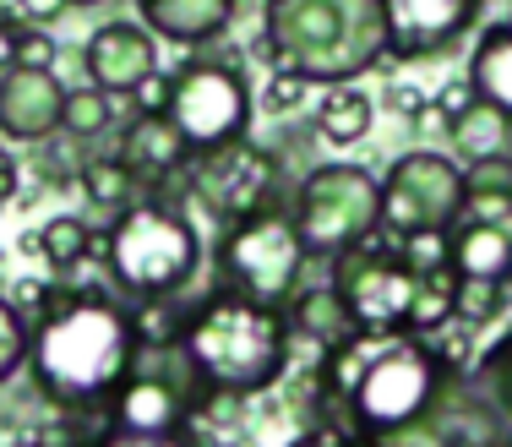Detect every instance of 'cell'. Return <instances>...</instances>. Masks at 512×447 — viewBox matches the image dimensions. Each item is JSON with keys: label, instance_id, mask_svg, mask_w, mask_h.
I'll return each mask as SVG.
<instances>
[{"label": "cell", "instance_id": "obj_1", "mask_svg": "<svg viewBox=\"0 0 512 447\" xmlns=\"http://www.w3.org/2000/svg\"><path fill=\"white\" fill-rule=\"evenodd\" d=\"M137 360V322L104 295H71L44 311L28 366L55 404H104Z\"/></svg>", "mask_w": 512, "mask_h": 447}, {"label": "cell", "instance_id": "obj_2", "mask_svg": "<svg viewBox=\"0 0 512 447\" xmlns=\"http://www.w3.org/2000/svg\"><path fill=\"white\" fill-rule=\"evenodd\" d=\"M262 39L278 66L306 82H355L387 60L382 0H267Z\"/></svg>", "mask_w": 512, "mask_h": 447}, {"label": "cell", "instance_id": "obj_3", "mask_svg": "<svg viewBox=\"0 0 512 447\" xmlns=\"http://www.w3.org/2000/svg\"><path fill=\"white\" fill-rule=\"evenodd\" d=\"M180 349H186L191 371L207 393L224 398L267 393L289 366V322L278 306L224 289L218 300H207L186 317Z\"/></svg>", "mask_w": 512, "mask_h": 447}, {"label": "cell", "instance_id": "obj_4", "mask_svg": "<svg viewBox=\"0 0 512 447\" xmlns=\"http://www.w3.org/2000/svg\"><path fill=\"white\" fill-rule=\"evenodd\" d=\"M109 273L126 295L137 300H169L180 295L202 268V235L175 202H131L120 208V219L109 224L104 240Z\"/></svg>", "mask_w": 512, "mask_h": 447}, {"label": "cell", "instance_id": "obj_5", "mask_svg": "<svg viewBox=\"0 0 512 447\" xmlns=\"http://www.w3.org/2000/svg\"><path fill=\"white\" fill-rule=\"evenodd\" d=\"M447 388L453 382H447V366L436 349L414 344L409 333H376L355 388L344 393V415L355 437H376L387 426H404V420L442 409Z\"/></svg>", "mask_w": 512, "mask_h": 447}, {"label": "cell", "instance_id": "obj_6", "mask_svg": "<svg viewBox=\"0 0 512 447\" xmlns=\"http://www.w3.org/2000/svg\"><path fill=\"white\" fill-rule=\"evenodd\" d=\"M289 219L311 262H333L382 229V180L360 164H316L289 197Z\"/></svg>", "mask_w": 512, "mask_h": 447}, {"label": "cell", "instance_id": "obj_7", "mask_svg": "<svg viewBox=\"0 0 512 447\" xmlns=\"http://www.w3.org/2000/svg\"><path fill=\"white\" fill-rule=\"evenodd\" d=\"M306 246H300V229L289 219V208H256L240 213L229 224L224 246H218V268H224V284L246 300H262V306H289L300 289V273H306Z\"/></svg>", "mask_w": 512, "mask_h": 447}, {"label": "cell", "instance_id": "obj_8", "mask_svg": "<svg viewBox=\"0 0 512 447\" xmlns=\"http://www.w3.org/2000/svg\"><path fill=\"white\" fill-rule=\"evenodd\" d=\"M169 120L186 137L191 159L224 153L251 137V88L224 60H191L169 82Z\"/></svg>", "mask_w": 512, "mask_h": 447}, {"label": "cell", "instance_id": "obj_9", "mask_svg": "<svg viewBox=\"0 0 512 447\" xmlns=\"http://www.w3.org/2000/svg\"><path fill=\"white\" fill-rule=\"evenodd\" d=\"M469 202V180L447 153L414 148L382 180V229L414 235V229H453Z\"/></svg>", "mask_w": 512, "mask_h": 447}, {"label": "cell", "instance_id": "obj_10", "mask_svg": "<svg viewBox=\"0 0 512 447\" xmlns=\"http://www.w3.org/2000/svg\"><path fill=\"white\" fill-rule=\"evenodd\" d=\"M414 284H420V273L398 251H382L371 240L344 251V257H333V289L344 295L349 317H355V333H404L409 306H414Z\"/></svg>", "mask_w": 512, "mask_h": 447}, {"label": "cell", "instance_id": "obj_11", "mask_svg": "<svg viewBox=\"0 0 512 447\" xmlns=\"http://www.w3.org/2000/svg\"><path fill=\"white\" fill-rule=\"evenodd\" d=\"M202 382H169L153 371V360H131L126 382H120L115 393H109V415H115V426L126 431V437H175L180 426H186L191 415V393H197Z\"/></svg>", "mask_w": 512, "mask_h": 447}, {"label": "cell", "instance_id": "obj_12", "mask_svg": "<svg viewBox=\"0 0 512 447\" xmlns=\"http://www.w3.org/2000/svg\"><path fill=\"white\" fill-rule=\"evenodd\" d=\"M387 6V55L420 60L453 50L474 28L485 0H382Z\"/></svg>", "mask_w": 512, "mask_h": 447}, {"label": "cell", "instance_id": "obj_13", "mask_svg": "<svg viewBox=\"0 0 512 447\" xmlns=\"http://www.w3.org/2000/svg\"><path fill=\"white\" fill-rule=\"evenodd\" d=\"M66 115V82L39 66H6L0 71V131L17 142H50L60 137Z\"/></svg>", "mask_w": 512, "mask_h": 447}, {"label": "cell", "instance_id": "obj_14", "mask_svg": "<svg viewBox=\"0 0 512 447\" xmlns=\"http://www.w3.org/2000/svg\"><path fill=\"white\" fill-rule=\"evenodd\" d=\"M82 71H88L93 88L126 99L142 77H153V71H158V39H153V28H148V22H126V17L104 22V28L88 39V50H82Z\"/></svg>", "mask_w": 512, "mask_h": 447}, {"label": "cell", "instance_id": "obj_15", "mask_svg": "<svg viewBox=\"0 0 512 447\" xmlns=\"http://www.w3.org/2000/svg\"><path fill=\"white\" fill-rule=\"evenodd\" d=\"M278 164L273 153L251 148V142H235V148L224 153H207L202 169H197V186L213 197L218 213H229V219H240V213H256L267 208V186L278 180Z\"/></svg>", "mask_w": 512, "mask_h": 447}, {"label": "cell", "instance_id": "obj_16", "mask_svg": "<svg viewBox=\"0 0 512 447\" xmlns=\"http://www.w3.org/2000/svg\"><path fill=\"white\" fill-rule=\"evenodd\" d=\"M120 164L137 175V186H164L175 169L191 164V148L169 115H137L120 137Z\"/></svg>", "mask_w": 512, "mask_h": 447}, {"label": "cell", "instance_id": "obj_17", "mask_svg": "<svg viewBox=\"0 0 512 447\" xmlns=\"http://www.w3.org/2000/svg\"><path fill=\"white\" fill-rule=\"evenodd\" d=\"M453 273L458 279H512V229L491 219H463L453 224Z\"/></svg>", "mask_w": 512, "mask_h": 447}, {"label": "cell", "instance_id": "obj_18", "mask_svg": "<svg viewBox=\"0 0 512 447\" xmlns=\"http://www.w3.org/2000/svg\"><path fill=\"white\" fill-rule=\"evenodd\" d=\"M240 0H148L142 22L153 28V39L169 44H207L229 28Z\"/></svg>", "mask_w": 512, "mask_h": 447}, {"label": "cell", "instance_id": "obj_19", "mask_svg": "<svg viewBox=\"0 0 512 447\" xmlns=\"http://www.w3.org/2000/svg\"><path fill=\"white\" fill-rule=\"evenodd\" d=\"M469 88L474 99L512 115V22H496V28L480 33V44L469 55Z\"/></svg>", "mask_w": 512, "mask_h": 447}, {"label": "cell", "instance_id": "obj_20", "mask_svg": "<svg viewBox=\"0 0 512 447\" xmlns=\"http://www.w3.org/2000/svg\"><path fill=\"white\" fill-rule=\"evenodd\" d=\"M447 131H453V142H458V153L463 159H491V153H512V115H502L496 104H485V99H474L463 115L447 120Z\"/></svg>", "mask_w": 512, "mask_h": 447}, {"label": "cell", "instance_id": "obj_21", "mask_svg": "<svg viewBox=\"0 0 512 447\" xmlns=\"http://www.w3.org/2000/svg\"><path fill=\"white\" fill-rule=\"evenodd\" d=\"M365 131H371V99L349 82H333L322 110H316V137L333 148H355V142H365Z\"/></svg>", "mask_w": 512, "mask_h": 447}, {"label": "cell", "instance_id": "obj_22", "mask_svg": "<svg viewBox=\"0 0 512 447\" xmlns=\"http://www.w3.org/2000/svg\"><path fill=\"white\" fill-rule=\"evenodd\" d=\"M295 328L316 344H338V338L355 333V317H349L344 295L333 284H322V289H295Z\"/></svg>", "mask_w": 512, "mask_h": 447}, {"label": "cell", "instance_id": "obj_23", "mask_svg": "<svg viewBox=\"0 0 512 447\" xmlns=\"http://www.w3.org/2000/svg\"><path fill=\"white\" fill-rule=\"evenodd\" d=\"M109 126H115V93L93 88V82H82V88H66L60 137H71V142H99V137H109Z\"/></svg>", "mask_w": 512, "mask_h": 447}, {"label": "cell", "instance_id": "obj_24", "mask_svg": "<svg viewBox=\"0 0 512 447\" xmlns=\"http://www.w3.org/2000/svg\"><path fill=\"white\" fill-rule=\"evenodd\" d=\"M453 300H458V273H453V268L420 273V284H414V306H409V328H404V333H442L447 322H453Z\"/></svg>", "mask_w": 512, "mask_h": 447}, {"label": "cell", "instance_id": "obj_25", "mask_svg": "<svg viewBox=\"0 0 512 447\" xmlns=\"http://www.w3.org/2000/svg\"><path fill=\"white\" fill-rule=\"evenodd\" d=\"M28 246L33 251H44V257L55 262V268H77L82 257H88V246H93V229L77 219V213H55L50 224L39 229V235H28Z\"/></svg>", "mask_w": 512, "mask_h": 447}, {"label": "cell", "instance_id": "obj_26", "mask_svg": "<svg viewBox=\"0 0 512 447\" xmlns=\"http://www.w3.org/2000/svg\"><path fill=\"white\" fill-rule=\"evenodd\" d=\"M474 388H480V398L502 415V426H512V333L480 355V366H474Z\"/></svg>", "mask_w": 512, "mask_h": 447}, {"label": "cell", "instance_id": "obj_27", "mask_svg": "<svg viewBox=\"0 0 512 447\" xmlns=\"http://www.w3.org/2000/svg\"><path fill=\"white\" fill-rule=\"evenodd\" d=\"M82 191H88V202H99V208H131V191H137V175H131L126 164L115 159H88L77 169Z\"/></svg>", "mask_w": 512, "mask_h": 447}, {"label": "cell", "instance_id": "obj_28", "mask_svg": "<svg viewBox=\"0 0 512 447\" xmlns=\"http://www.w3.org/2000/svg\"><path fill=\"white\" fill-rule=\"evenodd\" d=\"M512 300V284H496V279H458V300H453V322H469V328H485L507 311Z\"/></svg>", "mask_w": 512, "mask_h": 447}, {"label": "cell", "instance_id": "obj_29", "mask_svg": "<svg viewBox=\"0 0 512 447\" xmlns=\"http://www.w3.org/2000/svg\"><path fill=\"white\" fill-rule=\"evenodd\" d=\"M365 442L371 447H463L442 409H431V415H420V420H404V426H387V431H376V437H365Z\"/></svg>", "mask_w": 512, "mask_h": 447}, {"label": "cell", "instance_id": "obj_30", "mask_svg": "<svg viewBox=\"0 0 512 447\" xmlns=\"http://www.w3.org/2000/svg\"><path fill=\"white\" fill-rule=\"evenodd\" d=\"M398 257H404L414 273L453 268V229H414V235H398Z\"/></svg>", "mask_w": 512, "mask_h": 447}, {"label": "cell", "instance_id": "obj_31", "mask_svg": "<svg viewBox=\"0 0 512 447\" xmlns=\"http://www.w3.org/2000/svg\"><path fill=\"white\" fill-rule=\"evenodd\" d=\"M28 349H33V328L22 322V311L11 300H0V382H11L28 366Z\"/></svg>", "mask_w": 512, "mask_h": 447}, {"label": "cell", "instance_id": "obj_32", "mask_svg": "<svg viewBox=\"0 0 512 447\" xmlns=\"http://www.w3.org/2000/svg\"><path fill=\"white\" fill-rule=\"evenodd\" d=\"M463 180H469V197H512V153L474 159L463 169Z\"/></svg>", "mask_w": 512, "mask_h": 447}, {"label": "cell", "instance_id": "obj_33", "mask_svg": "<svg viewBox=\"0 0 512 447\" xmlns=\"http://www.w3.org/2000/svg\"><path fill=\"white\" fill-rule=\"evenodd\" d=\"M306 88H311V82L300 77V71L278 66L273 77L262 82V104H267L273 115H289V110H300V104H306Z\"/></svg>", "mask_w": 512, "mask_h": 447}, {"label": "cell", "instance_id": "obj_34", "mask_svg": "<svg viewBox=\"0 0 512 447\" xmlns=\"http://www.w3.org/2000/svg\"><path fill=\"white\" fill-rule=\"evenodd\" d=\"M55 60H60V44H55L44 28H22V33H17V60H11V66H39V71H55Z\"/></svg>", "mask_w": 512, "mask_h": 447}, {"label": "cell", "instance_id": "obj_35", "mask_svg": "<svg viewBox=\"0 0 512 447\" xmlns=\"http://www.w3.org/2000/svg\"><path fill=\"white\" fill-rule=\"evenodd\" d=\"M169 82L175 77H158L153 71V77H142L137 88L126 93V104H137V115H169Z\"/></svg>", "mask_w": 512, "mask_h": 447}, {"label": "cell", "instance_id": "obj_36", "mask_svg": "<svg viewBox=\"0 0 512 447\" xmlns=\"http://www.w3.org/2000/svg\"><path fill=\"white\" fill-rule=\"evenodd\" d=\"M66 6L71 0H11V11H17L28 28H50L55 17H66Z\"/></svg>", "mask_w": 512, "mask_h": 447}, {"label": "cell", "instance_id": "obj_37", "mask_svg": "<svg viewBox=\"0 0 512 447\" xmlns=\"http://www.w3.org/2000/svg\"><path fill=\"white\" fill-rule=\"evenodd\" d=\"M11 295H17V300H11V306H50V289H44V284H33V279H22L17 289H11Z\"/></svg>", "mask_w": 512, "mask_h": 447}, {"label": "cell", "instance_id": "obj_38", "mask_svg": "<svg viewBox=\"0 0 512 447\" xmlns=\"http://www.w3.org/2000/svg\"><path fill=\"white\" fill-rule=\"evenodd\" d=\"M17 175H22L17 159H11V153H0V208H6L11 197H17Z\"/></svg>", "mask_w": 512, "mask_h": 447}, {"label": "cell", "instance_id": "obj_39", "mask_svg": "<svg viewBox=\"0 0 512 447\" xmlns=\"http://www.w3.org/2000/svg\"><path fill=\"white\" fill-rule=\"evenodd\" d=\"M295 447H338L333 437H306V442H295Z\"/></svg>", "mask_w": 512, "mask_h": 447}, {"label": "cell", "instance_id": "obj_40", "mask_svg": "<svg viewBox=\"0 0 512 447\" xmlns=\"http://www.w3.org/2000/svg\"><path fill=\"white\" fill-rule=\"evenodd\" d=\"M338 447H371V442H365V437H355V442H338Z\"/></svg>", "mask_w": 512, "mask_h": 447}, {"label": "cell", "instance_id": "obj_41", "mask_svg": "<svg viewBox=\"0 0 512 447\" xmlns=\"http://www.w3.org/2000/svg\"><path fill=\"white\" fill-rule=\"evenodd\" d=\"M71 6H104V0H71Z\"/></svg>", "mask_w": 512, "mask_h": 447}, {"label": "cell", "instance_id": "obj_42", "mask_svg": "<svg viewBox=\"0 0 512 447\" xmlns=\"http://www.w3.org/2000/svg\"><path fill=\"white\" fill-rule=\"evenodd\" d=\"M137 6H148V0H137Z\"/></svg>", "mask_w": 512, "mask_h": 447}, {"label": "cell", "instance_id": "obj_43", "mask_svg": "<svg viewBox=\"0 0 512 447\" xmlns=\"http://www.w3.org/2000/svg\"><path fill=\"white\" fill-rule=\"evenodd\" d=\"M507 284H512V279H507Z\"/></svg>", "mask_w": 512, "mask_h": 447}]
</instances>
